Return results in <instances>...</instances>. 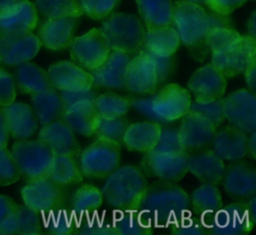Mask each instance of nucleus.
Masks as SVG:
<instances>
[{
  "mask_svg": "<svg viewBox=\"0 0 256 235\" xmlns=\"http://www.w3.org/2000/svg\"><path fill=\"white\" fill-rule=\"evenodd\" d=\"M35 7L47 19L78 18L83 14L79 0H36Z\"/></svg>",
  "mask_w": 256,
  "mask_h": 235,
  "instance_id": "e433bc0d",
  "label": "nucleus"
},
{
  "mask_svg": "<svg viewBox=\"0 0 256 235\" xmlns=\"http://www.w3.org/2000/svg\"><path fill=\"white\" fill-rule=\"evenodd\" d=\"M171 233L174 235H203L208 233L207 226L197 216L187 213L171 224Z\"/></svg>",
  "mask_w": 256,
  "mask_h": 235,
  "instance_id": "c03bdc74",
  "label": "nucleus"
},
{
  "mask_svg": "<svg viewBox=\"0 0 256 235\" xmlns=\"http://www.w3.org/2000/svg\"><path fill=\"white\" fill-rule=\"evenodd\" d=\"M129 125V121L125 119L124 116L113 119L100 117L97 128L93 135L96 138L109 139L118 143L119 145H123L124 135Z\"/></svg>",
  "mask_w": 256,
  "mask_h": 235,
  "instance_id": "a19ab883",
  "label": "nucleus"
},
{
  "mask_svg": "<svg viewBox=\"0 0 256 235\" xmlns=\"http://www.w3.org/2000/svg\"><path fill=\"white\" fill-rule=\"evenodd\" d=\"M9 139V132L4 115L0 109V148L6 147Z\"/></svg>",
  "mask_w": 256,
  "mask_h": 235,
  "instance_id": "4d7b16f0",
  "label": "nucleus"
},
{
  "mask_svg": "<svg viewBox=\"0 0 256 235\" xmlns=\"http://www.w3.org/2000/svg\"><path fill=\"white\" fill-rule=\"evenodd\" d=\"M41 232L42 215L25 204H16L13 235H38Z\"/></svg>",
  "mask_w": 256,
  "mask_h": 235,
  "instance_id": "4c0bfd02",
  "label": "nucleus"
},
{
  "mask_svg": "<svg viewBox=\"0 0 256 235\" xmlns=\"http://www.w3.org/2000/svg\"><path fill=\"white\" fill-rule=\"evenodd\" d=\"M225 164L212 149L188 155L187 170L201 182L218 185L225 173Z\"/></svg>",
  "mask_w": 256,
  "mask_h": 235,
  "instance_id": "b1692460",
  "label": "nucleus"
},
{
  "mask_svg": "<svg viewBox=\"0 0 256 235\" xmlns=\"http://www.w3.org/2000/svg\"><path fill=\"white\" fill-rule=\"evenodd\" d=\"M240 36L233 28H213L207 32L204 43L211 52H219L233 45Z\"/></svg>",
  "mask_w": 256,
  "mask_h": 235,
  "instance_id": "79ce46f5",
  "label": "nucleus"
},
{
  "mask_svg": "<svg viewBox=\"0 0 256 235\" xmlns=\"http://www.w3.org/2000/svg\"><path fill=\"white\" fill-rule=\"evenodd\" d=\"M160 131L161 125L154 121L130 124L125 132L123 145L131 151L149 152L154 149Z\"/></svg>",
  "mask_w": 256,
  "mask_h": 235,
  "instance_id": "c85d7f7f",
  "label": "nucleus"
},
{
  "mask_svg": "<svg viewBox=\"0 0 256 235\" xmlns=\"http://www.w3.org/2000/svg\"><path fill=\"white\" fill-rule=\"evenodd\" d=\"M226 86V77L211 63L197 69L187 83L188 92L202 103L222 98Z\"/></svg>",
  "mask_w": 256,
  "mask_h": 235,
  "instance_id": "dca6fc26",
  "label": "nucleus"
},
{
  "mask_svg": "<svg viewBox=\"0 0 256 235\" xmlns=\"http://www.w3.org/2000/svg\"><path fill=\"white\" fill-rule=\"evenodd\" d=\"M40 47L39 38L32 32L23 35L0 34V64L19 66L35 57Z\"/></svg>",
  "mask_w": 256,
  "mask_h": 235,
  "instance_id": "f3484780",
  "label": "nucleus"
},
{
  "mask_svg": "<svg viewBox=\"0 0 256 235\" xmlns=\"http://www.w3.org/2000/svg\"><path fill=\"white\" fill-rule=\"evenodd\" d=\"M25 0H0V13L6 12Z\"/></svg>",
  "mask_w": 256,
  "mask_h": 235,
  "instance_id": "bf43d9fd",
  "label": "nucleus"
},
{
  "mask_svg": "<svg viewBox=\"0 0 256 235\" xmlns=\"http://www.w3.org/2000/svg\"><path fill=\"white\" fill-rule=\"evenodd\" d=\"M136 2L147 29L171 25L174 8L172 0H136Z\"/></svg>",
  "mask_w": 256,
  "mask_h": 235,
  "instance_id": "473e14b6",
  "label": "nucleus"
},
{
  "mask_svg": "<svg viewBox=\"0 0 256 235\" xmlns=\"http://www.w3.org/2000/svg\"><path fill=\"white\" fill-rule=\"evenodd\" d=\"M164 82L149 52L142 49L134 55L126 67L125 88L136 95H147Z\"/></svg>",
  "mask_w": 256,
  "mask_h": 235,
  "instance_id": "1a4fd4ad",
  "label": "nucleus"
},
{
  "mask_svg": "<svg viewBox=\"0 0 256 235\" xmlns=\"http://www.w3.org/2000/svg\"><path fill=\"white\" fill-rule=\"evenodd\" d=\"M130 106L157 123H169L180 119L188 110L191 94L179 84L169 83L144 97L128 98Z\"/></svg>",
  "mask_w": 256,
  "mask_h": 235,
  "instance_id": "f03ea898",
  "label": "nucleus"
},
{
  "mask_svg": "<svg viewBox=\"0 0 256 235\" xmlns=\"http://www.w3.org/2000/svg\"><path fill=\"white\" fill-rule=\"evenodd\" d=\"M247 153L254 159L256 154V133L255 130L247 136Z\"/></svg>",
  "mask_w": 256,
  "mask_h": 235,
  "instance_id": "13d9d810",
  "label": "nucleus"
},
{
  "mask_svg": "<svg viewBox=\"0 0 256 235\" xmlns=\"http://www.w3.org/2000/svg\"><path fill=\"white\" fill-rule=\"evenodd\" d=\"M190 111L197 112L206 118H208L216 127L220 126L221 123L225 120L224 111H223V98H219L210 102H198L191 101Z\"/></svg>",
  "mask_w": 256,
  "mask_h": 235,
  "instance_id": "37998d69",
  "label": "nucleus"
},
{
  "mask_svg": "<svg viewBox=\"0 0 256 235\" xmlns=\"http://www.w3.org/2000/svg\"><path fill=\"white\" fill-rule=\"evenodd\" d=\"M38 140L43 142L54 155L77 157L81 152L75 132L62 120L43 125L39 131Z\"/></svg>",
  "mask_w": 256,
  "mask_h": 235,
  "instance_id": "aec40b11",
  "label": "nucleus"
},
{
  "mask_svg": "<svg viewBox=\"0 0 256 235\" xmlns=\"http://www.w3.org/2000/svg\"><path fill=\"white\" fill-rule=\"evenodd\" d=\"M21 195L24 204L42 216L63 208L66 201L65 186L49 177L27 182L21 189Z\"/></svg>",
  "mask_w": 256,
  "mask_h": 235,
  "instance_id": "6e6552de",
  "label": "nucleus"
},
{
  "mask_svg": "<svg viewBox=\"0 0 256 235\" xmlns=\"http://www.w3.org/2000/svg\"><path fill=\"white\" fill-rule=\"evenodd\" d=\"M134 55L110 50L104 62L97 68L89 71L94 88L123 89L125 88L126 67Z\"/></svg>",
  "mask_w": 256,
  "mask_h": 235,
  "instance_id": "a211bd4d",
  "label": "nucleus"
},
{
  "mask_svg": "<svg viewBox=\"0 0 256 235\" xmlns=\"http://www.w3.org/2000/svg\"><path fill=\"white\" fill-rule=\"evenodd\" d=\"M171 25L177 31L180 42L188 47L204 43L209 22L207 11L200 5L180 0L173 3Z\"/></svg>",
  "mask_w": 256,
  "mask_h": 235,
  "instance_id": "0eeeda50",
  "label": "nucleus"
},
{
  "mask_svg": "<svg viewBox=\"0 0 256 235\" xmlns=\"http://www.w3.org/2000/svg\"><path fill=\"white\" fill-rule=\"evenodd\" d=\"M223 206L222 196L217 185L203 183L191 194L190 208L193 213L207 226L214 215Z\"/></svg>",
  "mask_w": 256,
  "mask_h": 235,
  "instance_id": "cd10ccee",
  "label": "nucleus"
},
{
  "mask_svg": "<svg viewBox=\"0 0 256 235\" xmlns=\"http://www.w3.org/2000/svg\"><path fill=\"white\" fill-rule=\"evenodd\" d=\"M159 152H179L184 151L179 143L177 128L162 127L158 141L153 149Z\"/></svg>",
  "mask_w": 256,
  "mask_h": 235,
  "instance_id": "09e8293b",
  "label": "nucleus"
},
{
  "mask_svg": "<svg viewBox=\"0 0 256 235\" xmlns=\"http://www.w3.org/2000/svg\"><path fill=\"white\" fill-rule=\"evenodd\" d=\"M255 17L256 14L255 12H253L251 18L248 21V31H249V36H251L252 38H255V31H256V22H255Z\"/></svg>",
  "mask_w": 256,
  "mask_h": 235,
  "instance_id": "052dcab7",
  "label": "nucleus"
},
{
  "mask_svg": "<svg viewBox=\"0 0 256 235\" xmlns=\"http://www.w3.org/2000/svg\"><path fill=\"white\" fill-rule=\"evenodd\" d=\"M246 1L247 0H204V3L205 6L214 12L229 15Z\"/></svg>",
  "mask_w": 256,
  "mask_h": 235,
  "instance_id": "603ef678",
  "label": "nucleus"
},
{
  "mask_svg": "<svg viewBox=\"0 0 256 235\" xmlns=\"http://www.w3.org/2000/svg\"><path fill=\"white\" fill-rule=\"evenodd\" d=\"M209 30L213 28H232V23L228 15H223L210 10L207 12Z\"/></svg>",
  "mask_w": 256,
  "mask_h": 235,
  "instance_id": "5fc2aeb1",
  "label": "nucleus"
},
{
  "mask_svg": "<svg viewBox=\"0 0 256 235\" xmlns=\"http://www.w3.org/2000/svg\"><path fill=\"white\" fill-rule=\"evenodd\" d=\"M79 223L74 215H69L65 210L58 209L42 216V227L53 235H69L77 233Z\"/></svg>",
  "mask_w": 256,
  "mask_h": 235,
  "instance_id": "ea45409f",
  "label": "nucleus"
},
{
  "mask_svg": "<svg viewBox=\"0 0 256 235\" xmlns=\"http://www.w3.org/2000/svg\"><path fill=\"white\" fill-rule=\"evenodd\" d=\"M148 183L145 174L136 166L116 168L101 188L102 196L117 210L137 209Z\"/></svg>",
  "mask_w": 256,
  "mask_h": 235,
  "instance_id": "7ed1b4c3",
  "label": "nucleus"
},
{
  "mask_svg": "<svg viewBox=\"0 0 256 235\" xmlns=\"http://www.w3.org/2000/svg\"><path fill=\"white\" fill-rule=\"evenodd\" d=\"M255 67H256V61H253L244 72L246 83H247L249 89L253 92L255 91V86H256V70H255Z\"/></svg>",
  "mask_w": 256,
  "mask_h": 235,
  "instance_id": "6e6d98bb",
  "label": "nucleus"
},
{
  "mask_svg": "<svg viewBox=\"0 0 256 235\" xmlns=\"http://www.w3.org/2000/svg\"><path fill=\"white\" fill-rule=\"evenodd\" d=\"M254 222L250 219L247 202L235 201L222 206L208 226V233L215 235H239L249 232Z\"/></svg>",
  "mask_w": 256,
  "mask_h": 235,
  "instance_id": "2eb2a0df",
  "label": "nucleus"
},
{
  "mask_svg": "<svg viewBox=\"0 0 256 235\" xmlns=\"http://www.w3.org/2000/svg\"><path fill=\"white\" fill-rule=\"evenodd\" d=\"M37 9L33 3L25 0L14 8L0 13V34L23 35L37 26Z\"/></svg>",
  "mask_w": 256,
  "mask_h": 235,
  "instance_id": "5701e85b",
  "label": "nucleus"
},
{
  "mask_svg": "<svg viewBox=\"0 0 256 235\" xmlns=\"http://www.w3.org/2000/svg\"><path fill=\"white\" fill-rule=\"evenodd\" d=\"M94 104L99 117L106 119L122 117L130 108L128 98L112 92L97 95Z\"/></svg>",
  "mask_w": 256,
  "mask_h": 235,
  "instance_id": "58836bf2",
  "label": "nucleus"
},
{
  "mask_svg": "<svg viewBox=\"0 0 256 235\" xmlns=\"http://www.w3.org/2000/svg\"><path fill=\"white\" fill-rule=\"evenodd\" d=\"M77 18L65 17L46 19L38 29L41 45L50 50H61L69 46L73 39Z\"/></svg>",
  "mask_w": 256,
  "mask_h": 235,
  "instance_id": "393cba45",
  "label": "nucleus"
},
{
  "mask_svg": "<svg viewBox=\"0 0 256 235\" xmlns=\"http://www.w3.org/2000/svg\"><path fill=\"white\" fill-rule=\"evenodd\" d=\"M78 156V165L83 177L103 179L118 168L121 145L109 139L97 138Z\"/></svg>",
  "mask_w": 256,
  "mask_h": 235,
  "instance_id": "423d86ee",
  "label": "nucleus"
},
{
  "mask_svg": "<svg viewBox=\"0 0 256 235\" xmlns=\"http://www.w3.org/2000/svg\"><path fill=\"white\" fill-rule=\"evenodd\" d=\"M31 102L37 121L42 126L61 118L65 110L60 93L54 87L32 95Z\"/></svg>",
  "mask_w": 256,
  "mask_h": 235,
  "instance_id": "7c9ffc66",
  "label": "nucleus"
},
{
  "mask_svg": "<svg viewBox=\"0 0 256 235\" xmlns=\"http://www.w3.org/2000/svg\"><path fill=\"white\" fill-rule=\"evenodd\" d=\"M112 225L120 235H148L153 232V226L138 209L121 210Z\"/></svg>",
  "mask_w": 256,
  "mask_h": 235,
  "instance_id": "72a5a7b5",
  "label": "nucleus"
},
{
  "mask_svg": "<svg viewBox=\"0 0 256 235\" xmlns=\"http://www.w3.org/2000/svg\"><path fill=\"white\" fill-rule=\"evenodd\" d=\"M16 97L13 76L0 67V108L12 103Z\"/></svg>",
  "mask_w": 256,
  "mask_h": 235,
  "instance_id": "3c124183",
  "label": "nucleus"
},
{
  "mask_svg": "<svg viewBox=\"0 0 256 235\" xmlns=\"http://www.w3.org/2000/svg\"><path fill=\"white\" fill-rule=\"evenodd\" d=\"M188 155L186 151L159 152L151 150L144 153L140 161L142 172L161 180L177 182L187 174Z\"/></svg>",
  "mask_w": 256,
  "mask_h": 235,
  "instance_id": "9b49d317",
  "label": "nucleus"
},
{
  "mask_svg": "<svg viewBox=\"0 0 256 235\" xmlns=\"http://www.w3.org/2000/svg\"><path fill=\"white\" fill-rule=\"evenodd\" d=\"M226 193L237 199L249 198L256 193V173L246 162H236L225 168L222 178Z\"/></svg>",
  "mask_w": 256,
  "mask_h": 235,
  "instance_id": "412c9836",
  "label": "nucleus"
},
{
  "mask_svg": "<svg viewBox=\"0 0 256 235\" xmlns=\"http://www.w3.org/2000/svg\"><path fill=\"white\" fill-rule=\"evenodd\" d=\"M177 31L171 25L145 30L143 49L161 57L172 56L180 45Z\"/></svg>",
  "mask_w": 256,
  "mask_h": 235,
  "instance_id": "c756f323",
  "label": "nucleus"
},
{
  "mask_svg": "<svg viewBox=\"0 0 256 235\" xmlns=\"http://www.w3.org/2000/svg\"><path fill=\"white\" fill-rule=\"evenodd\" d=\"M100 30L112 50L136 55L144 47L145 29L135 15L114 13L103 21Z\"/></svg>",
  "mask_w": 256,
  "mask_h": 235,
  "instance_id": "20e7f679",
  "label": "nucleus"
},
{
  "mask_svg": "<svg viewBox=\"0 0 256 235\" xmlns=\"http://www.w3.org/2000/svg\"><path fill=\"white\" fill-rule=\"evenodd\" d=\"M52 87L60 91H85L93 87L89 71L71 61H60L48 69Z\"/></svg>",
  "mask_w": 256,
  "mask_h": 235,
  "instance_id": "6ab92c4d",
  "label": "nucleus"
},
{
  "mask_svg": "<svg viewBox=\"0 0 256 235\" xmlns=\"http://www.w3.org/2000/svg\"><path fill=\"white\" fill-rule=\"evenodd\" d=\"M102 193L96 186L82 184L73 193L71 200L72 211L77 216H88L102 205Z\"/></svg>",
  "mask_w": 256,
  "mask_h": 235,
  "instance_id": "c9c22d12",
  "label": "nucleus"
},
{
  "mask_svg": "<svg viewBox=\"0 0 256 235\" xmlns=\"http://www.w3.org/2000/svg\"><path fill=\"white\" fill-rule=\"evenodd\" d=\"M14 82L21 93L31 96L52 87L48 73L31 62L19 65L15 72Z\"/></svg>",
  "mask_w": 256,
  "mask_h": 235,
  "instance_id": "2f4dec72",
  "label": "nucleus"
},
{
  "mask_svg": "<svg viewBox=\"0 0 256 235\" xmlns=\"http://www.w3.org/2000/svg\"><path fill=\"white\" fill-rule=\"evenodd\" d=\"M11 154L26 182L49 177L55 155L40 140L19 139L13 144Z\"/></svg>",
  "mask_w": 256,
  "mask_h": 235,
  "instance_id": "39448f33",
  "label": "nucleus"
},
{
  "mask_svg": "<svg viewBox=\"0 0 256 235\" xmlns=\"http://www.w3.org/2000/svg\"><path fill=\"white\" fill-rule=\"evenodd\" d=\"M217 127L205 116L188 110L182 117L177 134L179 143L187 153L205 150L213 140Z\"/></svg>",
  "mask_w": 256,
  "mask_h": 235,
  "instance_id": "ddd939ff",
  "label": "nucleus"
},
{
  "mask_svg": "<svg viewBox=\"0 0 256 235\" xmlns=\"http://www.w3.org/2000/svg\"><path fill=\"white\" fill-rule=\"evenodd\" d=\"M99 115L96 111L94 100H81L67 107L61 120L75 133L82 136H92L97 128Z\"/></svg>",
  "mask_w": 256,
  "mask_h": 235,
  "instance_id": "bb28decb",
  "label": "nucleus"
},
{
  "mask_svg": "<svg viewBox=\"0 0 256 235\" xmlns=\"http://www.w3.org/2000/svg\"><path fill=\"white\" fill-rule=\"evenodd\" d=\"M247 134L231 125L216 131L211 142L212 150L222 159L235 162L247 154Z\"/></svg>",
  "mask_w": 256,
  "mask_h": 235,
  "instance_id": "a878e982",
  "label": "nucleus"
},
{
  "mask_svg": "<svg viewBox=\"0 0 256 235\" xmlns=\"http://www.w3.org/2000/svg\"><path fill=\"white\" fill-rule=\"evenodd\" d=\"M137 209L152 226L164 228L191 211L190 197L175 182L159 179L147 185Z\"/></svg>",
  "mask_w": 256,
  "mask_h": 235,
  "instance_id": "f257e3e1",
  "label": "nucleus"
},
{
  "mask_svg": "<svg viewBox=\"0 0 256 235\" xmlns=\"http://www.w3.org/2000/svg\"><path fill=\"white\" fill-rule=\"evenodd\" d=\"M20 179V173L11 152L6 148H0V185L7 186Z\"/></svg>",
  "mask_w": 256,
  "mask_h": 235,
  "instance_id": "a18cd8bd",
  "label": "nucleus"
},
{
  "mask_svg": "<svg viewBox=\"0 0 256 235\" xmlns=\"http://www.w3.org/2000/svg\"><path fill=\"white\" fill-rule=\"evenodd\" d=\"M188 2H191V3H194V4H197V5H200V6H203L205 5L204 3V0H186Z\"/></svg>",
  "mask_w": 256,
  "mask_h": 235,
  "instance_id": "680f3d73",
  "label": "nucleus"
},
{
  "mask_svg": "<svg viewBox=\"0 0 256 235\" xmlns=\"http://www.w3.org/2000/svg\"><path fill=\"white\" fill-rule=\"evenodd\" d=\"M256 61V41L251 36H240L230 47L219 52H212L211 64L225 77H234L245 72Z\"/></svg>",
  "mask_w": 256,
  "mask_h": 235,
  "instance_id": "9d476101",
  "label": "nucleus"
},
{
  "mask_svg": "<svg viewBox=\"0 0 256 235\" xmlns=\"http://www.w3.org/2000/svg\"><path fill=\"white\" fill-rule=\"evenodd\" d=\"M223 111L231 126L246 134L256 129V96L250 89H238L225 97Z\"/></svg>",
  "mask_w": 256,
  "mask_h": 235,
  "instance_id": "4468645a",
  "label": "nucleus"
},
{
  "mask_svg": "<svg viewBox=\"0 0 256 235\" xmlns=\"http://www.w3.org/2000/svg\"><path fill=\"white\" fill-rule=\"evenodd\" d=\"M49 178L62 186H68L80 183L83 180V175L75 157L55 155Z\"/></svg>",
  "mask_w": 256,
  "mask_h": 235,
  "instance_id": "f704fd0d",
  "label": "nucleus"
},
{
  "mask_svg": "<svg viewBox=\"0 0 256 235\" xmlns=\"http://www.w3.org/2000/svg\"><path fill=\"white\" fill-rule=\"evenodd\" d=\"M0 109L4 115L9 135L14 139H27L34 135L39 123L30 105L13 101Z\"/></svg>",
  "mask_w": 256,
  "mask_h": 235,
  "instance_id": "4be33fe9",
  "label": "nucleus"
},
{
  "mask_svg": "<svg viewBox=\"0 0 256 235\" xmlns=\"http://www.w3.org/2000/svg\"><path fill=\"white\" fill-rule=\"evenodd\" d=\"M60 96L62 98L65 109L78 101L95 100V98L97 97L93 87L85 91H61Z\"/></svg>",
  "mask_w": 256,
  "mask_h": 235,
  "instance_id": "864d4df0",
  "label": "nucleus"
},
{
  "mask_svg": "<svg viewBox=\"0 0 256 235\" xmlns=\"http://www.w3.org/2000/svg\"><path fill=\"white\" fill-rule=\"evenodd\" d=\"M15 201L7 195H0V235H13Z\"/></svg>",
  "mask_w": 256,
  "mask_h": 235,
  "instance_id": "de8ad7c7",
  "label": "nucleus"
},
{
  "mask_svg": "<svg viewBox=\"0 0 256 235\" xmlns=\"http://www.w3.org/2000/svg\"><path fill=\"white\" fill-rule=\"evenodd\" d=\"M69 50L74 63L91 71L104 62L111 49L101 30L93 28L73 38L69 44Z\"/></svg>",
  "mask_w": 256,
  "mask_h": 235,
  "instance_id": "f8f14e48",
  "label": "nucleus"
},
{
  "mask_svg": "<svg viewBox=\"0 0 256 235\" xmlns=\"http://www.w3.org/2000/svg\"><path fill=\"white\" fill-rule=\"evenodd\" d=\"M117 2L118 0H79L83 13L95 20L106 18Z\"/></svg>",
  "mask_w": 256,
  "mask_h": 235,
  "instance_id": "49530a36",
  "label": "nucleus"
},
{
  "mask_svg": "<svg viewBox=\"0 0 256 235\" xmlns=\"http://www.w3.org/2000/svg\"><path fill=\"white\" fill-rule=\"evenodd\" d=\"M78 234L80 235H116L117 232L113 225L104 223L99 219H88L79 225Z\"/></svg>",
  "mask_w": 256,
  "mask_h": 235,
  "instance_id": "8fccbe9b",
  "label": "nucleus"
}]
</instances>
